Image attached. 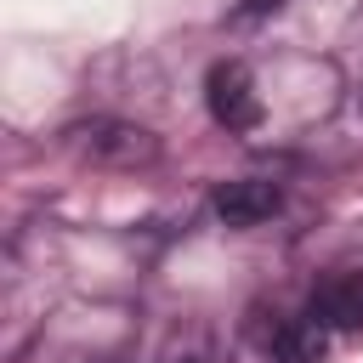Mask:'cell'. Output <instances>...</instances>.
I'll use <instances>...</instances> for the list:
<instances>
[{
	"instance_id": "4",
	"label": "cell",
	"mask_w": 363,
	"mask_h": 363,
	"mask_svg": "<svg viewBox=\"0 0 363 363\" xmlns=\"http://www.w3.org/2000/svg\"><path fill=\"white\" fill-rule=\"evenodd\" d=\"M306 318H318L323 329H363V272H329L312 289Z\"/></svg>"
},
{
	"instance_id": "2",
	"label": "cell",
	"mask_w": 363,
	"mask_h": 363,
	"mask_svg": "<svg viewBox=\"0 0 363 363\" xmlns=\"http://www.w3.org/2000/svg\"><path fill=\"white\" fill-rule=\"evenodd\" d=\"M204 96H210L216 125H227V130H255L261 125V96H255V79H250L244 62H216L210 79H204Z\"/></svg>"
},
{
	"instance_id": "1",
	"label": "cell",
	"mask_w": 363,
	"mask_h": 363,
	"mask_svg": "<svg viewBox=\"0 0 363 363\" xmlns=\"http://www.w3.org/2000/svg\"><path fill=\"white\" fill-rule=\"evenodd\" d=\"M68 136L102 170H147V164H159V136L147 125H130V119H91V125H74Z\"/></svg>"
},
{
	"instance_id": "3",
	"label": "cell",
	"mask_w": 363,
	"mask_h": 363,
	"mask_svg": "<svg viewBox=\"0 0 363 363\" xmlns=\"http://www.w3.org/2000/svg\"><path fill=\"white\" fill-rule=\"evenodd\" d=\"M278 210H284V193H278V182H261V176H238L216 193V216L227 227H261Z\"/></svg>"
},
{
	"instance_id": "5",
	"label": "cell",
	"mask_w": 363,
	"mask_h": 363,
	"mask_svg": "<svg viewBox=\"0 0 363 363\" xmlns=\"http://www.w3.org/2000/svg\"><path fill=\"white\" fill-rule=\"evenodd\" d=\"M323 346H329V335H323L318 318H284V323H272V335H267V352H272L278 363H318Z\"/></svg>"
}]
</instances>
